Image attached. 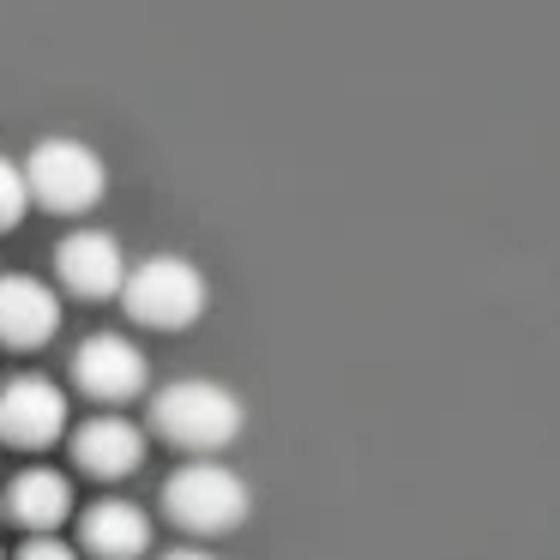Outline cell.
Returning <instances> with one entry per match:
<instances>
[{"label": "cell", "mask_w": 560, "mask_h": 560, "mask_svg": "<svg viewBox=\"0 0 560 560\" xmlns=\"http://www.w3.org/2000/svg\"><path fill=\"white\" fill-rule=\"evenodd\" d=\"M247 428V410L230 386L218 380H175L151 398V434H163L170 446L194 452V458H218L223 446H235Z\"/></svg>", "instance_id": "1"}, {"label": "cell", "mask_w": 560, "mask_h": 560, "mask_svg": "<svg viewBox=\"0 0 560 560\" xmlns=\"http://www.w3.org/2000/svg\"><path fill=\"white\" fill-rule=\"evenodd\" d=\"M73 380H79V392H91L97 404H127V398H139V392L151 386V362H145V350H139L133 338L97 331V338L79 343Z\"/></svg>", "instance_id": "6"}, {"label": "cell", "mask_w": 560, "mask_h": 560, "mask_svg": "<svg viewBox=\"0 0 560 560\" xmlns=\"http://www.w3.org/2000/svg\"><path fill=\"white\" fill-rule=\"evenodd\" d=\"M73 458H79V470L103 476V482L133 476L145 464V428L127 422V416H91L73 434Z\"/></svg>", "instance_id": "9"}, {"label": "cell", "mask_w": 560, "mask_h": 560, "mask_svg": "<svg viewBox=\"0 0 560 560\" xmlns=\"http://www.w3.org/2000/svg\"><path fill=\"white\" fill-rule=\"evenodd\" d=\"M13 560H79V555H73V548H67L55 530H37V536H25V548H19Z\"/></svg>", "instance_id": "13"}, {"label": "cell", "mask_w": 560, "mask_h": 560, "mask_svg": "<svg viewBox=\"0 0 560 560\" xmlns=\"http://www.w3.org/2000/svg\"><path fill=\"white\" fill-rule=\"evenodd\" d=\"M55 271H61V290H73L79 302H109L127 283L121 242L109 230H73L55 247Z\"/></svg>", "instance_id": "7"}, {"label": "cell", "mask_w": 560, "mask_h": 560, "mask_svg": "<svg viewBox=\"0 0 560 560\" xmlns=\"http://www.w3.org/2000/svg\"><path fill=\"white\" fill-rule=\"evenodd\" d=\"M121 302L139 326L151 331H187L199 314H206L211 290H206V271L182 254H151L145 266L127 271L121 283Z\"/></svg>", "instance_id": "3"}, {"label": "cell", "mask_w": 560, "mask_h": 560, "mask_svg": "<svg viewBox=\"0 0 560 560\" xmlns=\"http://www.w3.org/2000/svg\"><path fill=\"white\" fill-rule=\"evenodd\" d=\"M61 331V295L43 278H25V271H7L0 278V343L7 350H43Z\"/></svg>", "instance_id": "8"}, {"label": "cell", "mask_w": 560, "mask_h": 560, "mask_svg": "<svg viewBox=\"0 0 560 560\" xmlns=\"http://www.w3.org/2000/svg\"><path fill=\"white\" fill-rule=\"evenodd\" d=\"M163 560H218V555H211V548H170Z\"/></svg>", "instance_id": "14"}, {"label": "cell", "mask_w": 560, "mask_h": 560, "mask_svg": "<svg viewBox=\"0 0 560 560\" xmlns=\"http://www.w3.org/2000/svg\"><path fill=\"white\" fill-rule=\"evenodd\" d=\"M67 434V392L43 374H13L0 386V440L19 452H43Z\"/></svg>", "instance_id": "5"}, {"label": "cell", "mask_w": 560, "mask_h": 560, "mask_svg": "<svg viewBox=\"0 0 560 560\" xmlns=\"http://www.w3.org/2000/svg\"><path fill=\"white\" fill-rule=\"evenodd\" d=\"M0 560H7V548H0Z\"/></svg>", "instance_id": "15"}, {"label": "cell", "mask_w": 560, "mask_h": 560, "mask_svg": "<svg viewBox=\"0 0 560 560\" xmlns=\"http://www.w3.org/2000/svg\"><path fill=\"white\" fill-rule=\"evenodd\" d=\"M7 518L19 524L25 536L37 530H61L67 512H73V482H67L61 470H19L13 482H7Z\"/></svg>", "instance_id": "10"}, {"label": "cell", "mask_w": 560, "mask_h": 560, "mask_svg": "<svg viewBox=\"0 0 560 560\" xmlns=\"http://www.w3.org/2000/svg\"><path fill=\"white\" fill-rule=\"evenodd\" d=\"M25 211H31V175L13 158H0V230H13Z\"/></svg>", "instance_id": "12"}, {"label": "cell", "mask_w": 560, "mask_h": 560, "mask_svg": "<svg viewBox=\"0 0 560 560\" xmlns=\"http://www.w3.org/2000/svg\"><path fill=\"white\" fill-rule=\"evenodd\" d=\"M25 175H31V199L43 211H55V218H85L109 194V163L85 139H43L31 151Z\"/></svg>", "instance_id": "4"}, {"label": "cell", "mask_w": 560, "mask_h": 560, "mask_svg": "<svg viewBox=\"0 0 560 560\" xmlns=\"http://www.w3.org/2000/svg\"><path fill=\"white\" fill-rule=\"evenodd\" d=\"M163 512L194 536H230L247 524L254 494H247L242 470H230L223 458H194L163 482Z\"/></svg>", "instance_id": "2"}, {"label": "cell", "mask_w": 560, "mask_h": 560, "mask_svg": "<svg viewBox=\"0 0 560 560\" xmlns=\"http://www.w3.org/2000/svg\"><path fill=\"white\" fill-rule=\"evenodd\" d=\"M79 536L97 560H139L151 548V518L133 506V500H97L79 518Z\"/></svg>", "instance_id": "11"}]
</instances>
